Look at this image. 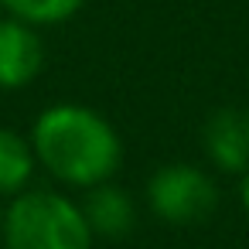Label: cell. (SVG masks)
<instances>
[{"instance_id":"1","label":"cell","mask_w":249,"mask_h":249,"mask_svg":"<svg viewBox=\"0 0 249 249\" xmlns=\"http://www.w3.org/2000/svg\"><path fill=\"white\" fill-rule=\"evenodd\" d=\"M28 137L38 167L48 171L58 184L79 191L113 181L123 164V140L116 126L99 109L82 103L45 106Z\"/></svg>"},{"instance_id":"2","label":"cell","mask_w":249,"mask_h":249,"mask_svg":"<svg viewBox=\"0 0 249 249\" xmlns=\"http://www.w3.org/2000/svg\"><path fill=\"white\" fill-rule=\"evenodd\" d=\"M96 235L75 198L52 188H28L4 205V249H92Z\"/></svg>"},{"instance_id":"3","label":"cell","mask_w":249,"mask_h":249,"mask_svg":"<svg viewBox=\"0 0 249 249\" xmlns=\"http://www.w3.org/2000/svg\"><path fill=\"white\" fill-rule=\"evenodd\" d=\"M218 205L215 178L195 164H164L147 178V208L167 225H195Z\"/></svg>"},{"instance_id":"4","label":"cell","mask_w":249,"mask_h":249,"mask_svg":"<svg viewBox=\"0 0 249 249\" xmlns=\"http://www.w3.org/2000/svg\"><path fill=\"white\" fill-rule=\"evenodd\" d=\"M45 69V41L41 31L4 14L0 18V89L14 92L31 86Z\"/></svg>"},{"instance_id":"5","label":"cell","mask_w":249,"mask_h":249,"mask_svg":"<svg viewBox=\"0 0 249 249\" xmlns=\"http://www.w3.org/2000/svg\"><path fill=\"white\" fill-rule=\"evenodd\" d=\"M205 157L222 174H242L249 167V113L225 106L205 120L201 130Z\"/></svg>"},{"instance_id":"6","label":"cell","mask_w":249,"mask_h":249,"mask_svg":"<svg viewBox=\"0 0 249 249\" xmlns=\"http://www.w3.org/2000/svg\"><path fill=\"white\" fill-rule=\"evenodd\" d=\"M79 205H82L86 222H89L96 239H126L137 225V201L116 181H103L96 188H86V198Z\"/></svg>"},{"instance_id":"7","label":"cell","mask_w":249,"mask_h":249,"mask_svg":"<svg viewBox=\"0 0 249 249\" xmlns=\"http://www.w3.org/2000/svg\"><path fill=\"white\" fill-rule=\"evenodd\" d=\"M38 171V157L31 147V137L11 130V126H0V198H14L21 191L31 188Z\"/></svg>"},{"instance_id":"8","label":"cell","mask_w":249,"mask_h":249,"mask_svg":"<svg viewBox=\"0 0 249 249\" xmlns=\"http://www.w3.org/2000/svg\"><path fill=\"white\" fill-rule=\"evenodd\" d=\"M86 7V0H4V11L31 28H58Z\"/></svg>"},{"instance_id":"9","label":"cell","mask_w":249,"mask_h":249,"mask_svg":"<svg viewBox=\"0 0 249 249\" xmlns=\"http://www.w3.org/2000/svg\"><path fill=\"white\" fill-rule=\"evenodd\" d=\"M239 201H242V208L249 212V167L239 174Z\"/></svg>"},{"instance_id":"10","label":"cell","mask_w":249,"mask_h":249,"mask_svg":"<svg viewBox=\"0 0 249 249\" xmlns=\"http://www.w3.org/2000/svg\"><path fill=\"white\" fill-rule=\"evenodd\" d=\"M4 205H7V201L0 198V235H4Z\"/></svg>"},{"instance_id":"11","label":"cell","mask_w":249,"mask_h":249,"mask_svg":"<svg viewBox=\"0 0 249 249\" xmlns=\"http://www.w3.org/2000/svg\"><path fill=\"white\" fill-rule=\"evenodd\" d=\"M4 14H7V11H4V0H0V18H4Z\"/></svg>"}]
</instances>
